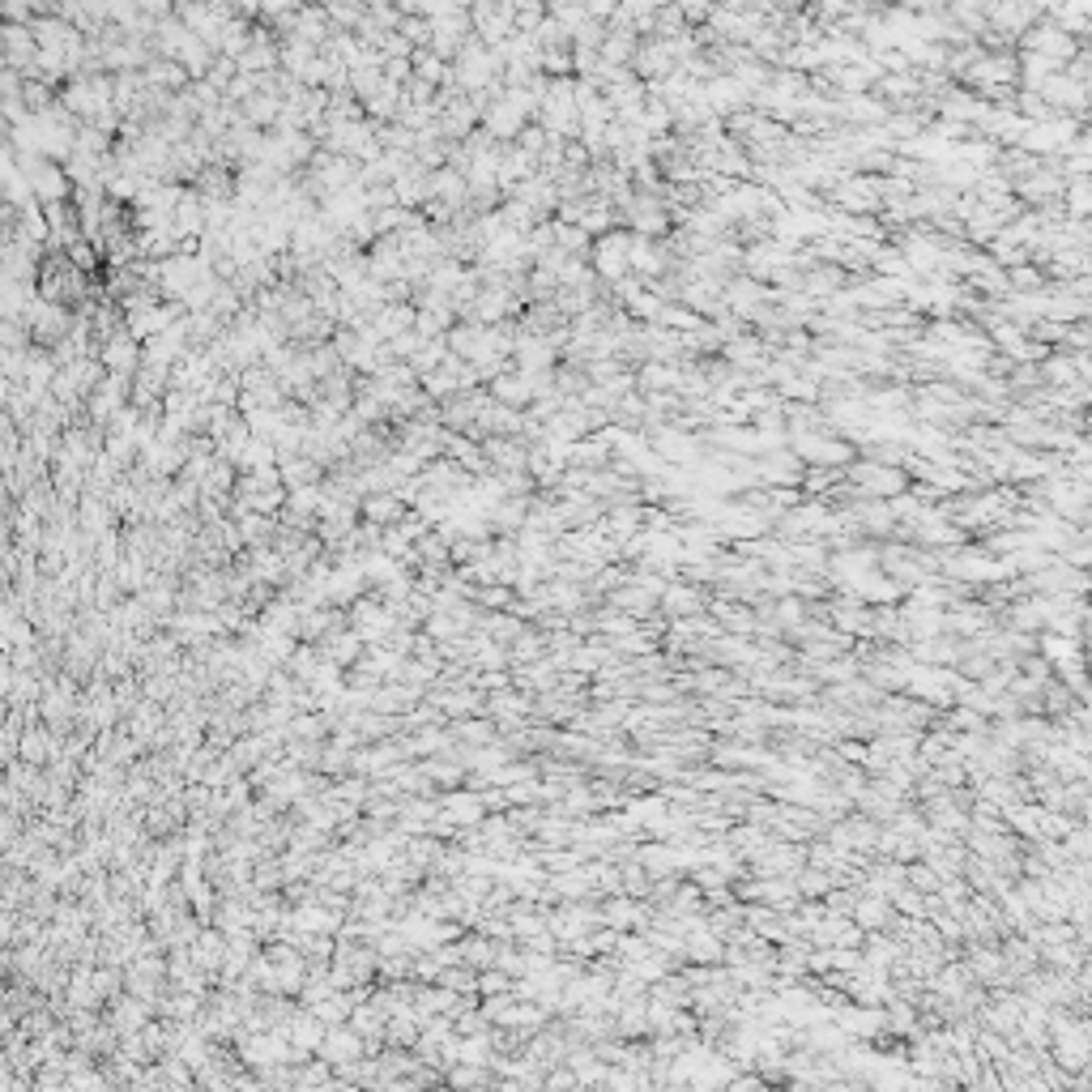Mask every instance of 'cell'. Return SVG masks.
<instances>
[{
	"label": "cell",
	"instance_id": "cell-2",
	"mask_svg": "<svg viewBox=\"0 0 1092 1092\" xmlns=\"http://www.w3.org/2000/svg\"><path fill=\"white\" fill-rule=\"evenodd\" d=\"M858 487L875 495H892L905 487V478L897 470H884V465H858Z\"/></svg>",
	"mask_w": 1092,
	"mask_h": 1092
},
{
	"label": "cell",
	"instance_id": "cell-1",
	"mask_svg": "<svg viewBox=\"0 0 1092 1092\" xmlns=\"http://www.w3.org/2000/svg\"><path fill=\"white\" fill-rule=\"evenodd\" d=\"M628 257H632V239L628 235H606L602 248H598V269H602V274H611V278H619L623 265H628Z\"/></svg>",
	"mask_w": 1092,
	"mask_h": 1092
}]
</instances>
